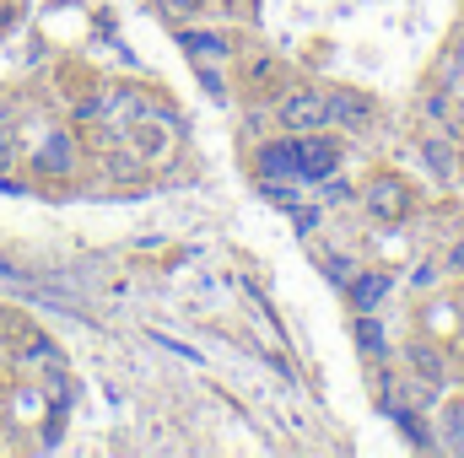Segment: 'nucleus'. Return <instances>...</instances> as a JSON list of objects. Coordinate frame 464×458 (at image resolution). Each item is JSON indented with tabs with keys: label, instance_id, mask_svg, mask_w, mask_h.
Here are the masks:
<instances>
[{
	"label": "nucleus",
	"instance_id": "14",
	"mask_svg": "<svg viewBox=\"0 0 464 458\" xmlns=\"http://www.w3.org/2000/svg\"><path fill=\"white\" fill-rule=\"evenodd\" d=\"M200 87H206V92H211L217 103H222V92H227V87H222V76H217L211 65H200Z\"/></svg>",
	"mask_w": 464,
	"mask_h": 458
},
{
	"label": "nucleus",
	"instance_id": "1",
	"mask_svg": "<svg viewBox=\"0 0 464 458\" xmlns=\"http://www.w3.org/2000/svg\"><path fill=\"white\" fill-rule=\"evenodd\" d=\"M362 205H367V216H372V222H383V227H400V222L411 216V189H405V178H394V173H378V178L362 189Z\"/></svg>",
	"mask_w": 464,
	"mask_h": 458
},
{
	"label": "nucleus",
	"instance_id": "16",
	"mask_svg": "<svg viewBox=\"0 0 464 458\" xmlns=\"http://www.w3.org/2000/svg\"><path fill=\"white\" fill-rule=\"evenodd\" d=\"M162 5H168V11H179V16H184V11H200V5H206V0H162Z\"/></svg>",
	"mask_w": 464,
	"mask_h": 458
},
{
	"label": "nucleus",
	"instance_id": "4",
	"mask_svg": "<svg viewBox=\"0 0 464 458\" xmlns=\"http://www.w3.org/2000/svg\"><path fill=\"white\" fill-rule=\"evenodd\" d=\"M254 167H259V184H286V178H297V140H270V146H259Z\"/></svg>",
	"mask_w": 464,
	"mask_h": 458
},
{
	"label": "nucleus",
	"instance_id": "17",
	"mask_svg": "<svg viewBox=\"0 0 464 458\" xmlns=\"http://www.w3.org/2000/svg\"><path fill=\"white\" fill-rule=\"evenodd\" d=\"M449 270H464V243H454V253H449Z\"/></svg>",
	"mask_w": 464,
	"mask_h": 458
},
{
	"label": "nucleus",
	"instance_id": "10",
	"mask_svg": "<svg viewBox=\"0 0 464 458\" xmlns=\"http://www.w3.org/2000/svg\"><path fill=\"white\" fill-rule=\"evenodd\" d=\"M411 361H416V372H421V377L443 383V361H438V350H427V345H411Z\"/></svg>",
	"mask_w": 464,
	"mask_h": 458
},
{
	"label": "nucleus",
	"instance_id": "7",
	"mask_svg": "<svg viewBox=\"0 0 464 458\" xmlns=\"http://www.w3.org/2000/svg\"><path fill=\"white\" fill-rule=\"evenodd\" d=\"M346 297L356 313H378L383 308V297H389V275L383 270H367V275H351L346 281Z\"/></svg>",
	"mask_w": 464,
	"mask_h": 458
},
{
	"label": "nucleus",
	"instance_id": "11",
	"mask_svg": "<svg viewBox=\"0 0 464 458\" xmlns=\"http://www.w3.org/2000/svg\"><path fill=\"white\" fill-rule=\"evenodd\" d=\"M319 264H324V275H330V281H351V275H356L346 253H319Z\"/></svg>",
	"mask_w": 464,
	"mask_h": 458
},
{
	"label": "nucleus",
	"instance_id": "2",
	"mask_svg": "<svg viewBox=\"0 0 464 458\" xmlns=\"http://www.w3.org/2000/svg\"><path fill=\"white\" fill-rule=\"evenodd\" d=\"M341 167V146L335 140H324V135H297V178H308V184H330V173Z\"/></svg>",
	"mask_w": 464,
	"mask_h": 458
},
{
	"label": "nucleus",
	"instance_id": "15",
	"mask_svg": "<svg viewBox=\"0 0 464 458\" xmlns=\"http://www.w3.org/2000/svg\"><path fill=\"white\" fill-rule=\"evenodd\" d=\"M449 432H454V448H464V405H454V415H449Z\"/></svg>",
	"mask_w": 464,
	"mask_h": 458
},
{
	"label": "nucleus",
	"instance_id": "9",
	"mask_svg": "<svg viewBox=\"0 0 464 458\" xmlns=\"http://www.w3.org/2000/svg\"><path fill=\"white\" fill-rule=\"evenodd\" d=\"M356 350L362 356H389V335L372 313H356Z\"/></svg>",
	"mask_w": 464,
	"mask_h": 458
},
{
	"label": "nucleus",
	"instance_id": "13",
	"mask_svg": "<svg viewBox=\"0 0 464 458\" xmlns=\"http://www.w3.org/2000/svg\"><path fill=\"white\" fill-rule=\"evenodd\" d=\"M427 162H432V167H438L443 178H449V167H454V157H449V151H443L438 140H427Z\"/></svg>",
	"mask_w": 464,
	"mask_h": 458
},
{
	"label": "nucleus",
	"instance_id": "8",
	"mask_svg": "<svg viewBox=\"0 0 464 458\" xmlns=\"http://www.w3.org/2000/svg\"><path fill=\"white\" fill-rule=\"evenodd\" d=\"M179 49H184L195 65H206V60H227V38H222V33H179Z\"/></svg>",
	"mask_w": 464,
	"mask_h": 458
},
{
	"label": "nucleus",
	"instance_id": "18",
	"mask_svg": "<svg viewBox=\"0 0 464 458\" xmlns=\"http://www.w3.org/2000/svg\"><path fill=\"white\" fill-rule=\"evenodd\" d=\"M459 308H464V297H459Z\"/></svg>",
	"mask_w": 464,
	"mask_h": 458
},
{
	"label": "nucleus",
	"instance_id": "5",
	"mask_svg": "<svg viewBox=\"0 0 464 458\" xmlns=\"http://www.w3.org/2000/svg\"><path fill=\"white\" fill-rule=\"evenodd\" d=\"M378 114V103L367 98V92H356V87H341V92H330V119L341 124V129H367Z\"/></svg>",
	"mask_w": 464,
	"mask_h": 458
},
{
	"label": "nucleus",
	"instance_id": "3",
	"mask_svg": "<svg viewBox=\"0 0 464 458\" xmlns=\"http://www.w3.org/2000/svg\"><path fill=\"white\" fill-rule=\"evenodd\" d=\"M281 124L286 129H324L330 124V92H314V87H297L286 103H281Z\"/></svg>",
	"mask_w": 464,
	"mask_h": 458
},
{
	"label": "nucleus",
	"instance_id": "6",
	"mask_svg": "<svg viewBox=\"0 0 464 458\" xmlns=\"http://www.w3.org/2000/svg\"><path fill=\"white\" fill-rule=\"evenodd\" d=\"M33 167H38V173H71V167H76V140H71V129H49L44 146L33 151Z\"/></svg>",
	"mask_w": 464,
	"mask_h": 458
},
{
	"label": "nucleus",
	"instance_id": "12",
	"mask_svg": "<svg viewBox=\"0 0 464 458\" xmlns=\"http://www.w3.org/2000/svg\"><path fill=\"white\" fill-rule=\"evenodd\" d=\"M292 211V227H297V237H308V232L319 227V211L314 205H286Z\"/></svg>",
	"mask_w": 464,
	"mask_h": 458
}]
</instances>
